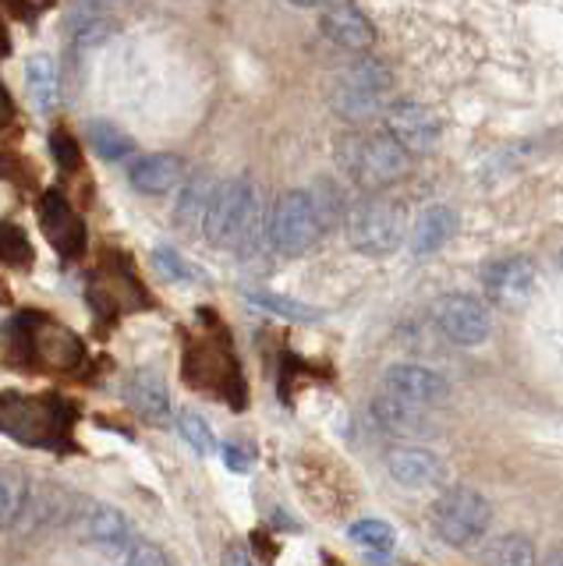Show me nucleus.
I'll return each instance as SVG.
<instances>
[{"instance_id":"obj_27","label":"nucleus","mask_w":563,"mask_h":566,"mask_svg":"<svg viewBox=\"0 0 563 566\" xmlns=\"http://www.w3.org/2000/svg\"><path fill=\"white\" fill-rule=\"evenodd\" d=\"M347 538L355 545H362L365 553H379V548H394V527L386 521L365 517V521H355L347 527Z\"/></svg>"},{"instance_id":"obj_7","label":"nucleus","mask_w":563,"mask_h":566,"mask_svg":"<svg viewBox=\"0 0 563 566\" xmlns=\"http://www.w3.org/2000/svg\"><path fill=\"white\" fill-rule=\"evenodd\" d=\"M432 323L457 347H479L492 333L489 308L471 294H444L432 305Z\"/></svg>"},{"instance_id":"obj_30","label":"nucleus","mask_w":563,"mask_h":566,"mask_svg":"<svg viewBox=\"0 0 563 566\" xmlns=\"http://www.w3.org/2000/svg\"><path fill=\"white\" fill-rule=\"evenodd\" d=\"M50 153H54V159H58V167L61 170H79V164H82V149H79V142H75V135H67L64 128H58L54 135H50Z\"/></svg>"},{"instance_id":"obj_26","label":"nucleus","mask_w":563,"mask_h":566,"mask_svg":"<svg viewBox=\"0 0 563 566\" xmlns=\"http://www.w3.org/2000/svg\"><path fill=\"white\" fill-rule=\"evenodd\" d=\"M32 244L25 238V230L19 223H0V262L11 265V270H29L32 265Z\"/></svg>"},{"instance_id":"obj_22","label":"nucleus","mask_w":563,"mask_h":566,"mask_svg":"<svg viewBox=\"0 0 563 566\" xmlns=\"http://www.w3.org/2000/svg\"><path fill=\"white\" fill-rule=\"evenodd\" d=\"M486 566H539L535 545L524 535H500L482 548Z\"/></svg>"},{"instance_id":"obj_38","label":"nucleus","mask_w":563,"mask_h":566,"mask_svg":"<svg viewBox=\"0 0 563 566\" xmlns=\"http://www.w3.org/2000/svg\"><path fill=\"white\" fill-rule=\"evenodd\" d=\"M107 4H111V0H107Z\"/></svg>"},{"instance_id":"obj_10","label":"nucleus","mask_w":563,"mask_h":566,"mask_svg":"<svg viewBox=\"0 0 563 566\" xmlns=\"http://www.w3.org/2000/svg\"><path fill=\"white\" fill-rule=\"evenodd\" d=\"M383 128H386V135L397 142V146H404L411 156H421V153L436 149V142H439V120H436V114L429 111V106L408 103V99L386 106Z\"/></svg>"},{"instance_id":"obj_2","label":"nucleus","mask_w":563,"mask_h":566,"mask_svg":"<svg viewBox=\"0 0 563 566\" xmlns=\"http://www.w3.org/2000/svg\"><path fill=\"white\" fill-rule=\"evenodd\" d=\"M341 167L368 191H383L397 185L411 170V153L397 146L390 135H347L337 149Z\"/></svg>"},{"instance_id":"obj_13","label":"nucleus","mask_w":563,"mask_h":566,"mask_svg":"<svg viewBox=\"0 0 563 566\" xmlns=\"http://www.w3.org/2000/svg\"><path fill=\"white\" fill-rule=\"evenodd\" d=\"M386 471L404 489H436L447 478L444 460L421 447H394L386 453Z\"/></svg>"},{"instance_id":"obj_29","label":"nucleus","mask_w":563,"mask_h":566,"mask_svg":"<svg viewBox=\"0 0 563 566\" xmlns=\"http://www.w3.org/2000/svg\"><path fill=\"white\" fill-rule=\"evenodd\" d=\"M153 262L160 265V273L170 276V280H185V283L202 280L196 265H188L178 252H174V248H156V252H153Z\"/></svg>"},{"instance_id":"obj_14","label":"nucleus","mask_w":563,"mask_h":566,"mask_svg":"<svg viewBox=\"0 0 563 566\" xmlns=\"http://www.w3.org/2000/svg\"><path fill=\"white\" fill-rule=\"evenodd\" d=\"M368 415L379 424V432L390 439H411L418 432H426V407L400 400L390 389H379L373 403H368Z\"/></svg>"},{"instance_id":"obj_3","label":"nucleus","mask_w":563,"mask_h":566,"mask_svg":"<svg viewBox=\"0 0 563 566\" xmlns=\"http://www.w3.org/2000/svg\"><path fill=\"white\" fill-rule=\"evenodd\" d=\"M323 227H326V220H323L320 206H315V195L284 191L267 217V241L277 255L298 259L323 238Z\"/></svg>"},{"instance_id":"obj_21","label":"nucleus","mask_w":563,"mask_h":566,"mask_svg":"<svg viewBox=\"0 0 563 566\" xmlns=\"http://www.w3.org/2000/svg\"><path fill=\"white\" fill-rule=\"evenodd\" d=\"M37 344V354L46 358L54 368H72L82 358V344L75 340V333H67L64 326H43L32 336Z\"/></svg>"},{"instance_id":"obj_24","label":"nucleus","mask_w":563,"mask_h":566,"mask_svg":"<svg viewBox=\"0 0 563 566\" xmlns=\"http://www.w3.org/2000/svg\"><path fill=\"white\" fill-rule=\"evenodd\" d=\"M249 301L259 308H267L280 318H291V323H320L323 312L320 308H309L302 301L284 297V294H270V291H249Z\"/></svg>"},{"instance_id":"obj_6","label":"nucleus","mask_w":563,"mask_h":566,"mask_svg":"<svg viewBox=\"0 0 563 566\" xmlns=\"http://www.w3.org/2000/svg\"><path fill=\"white\" fill-rule=\"evenodd\" d=\"M386 93H390V71L379 61H355L337 75L330 103L337 117L351 124H365L386 106Z\"/></svg>"},{"instance_id":"obj_11","label":"nucleus","mask_w":563,"mask_h":566,"mask_svg":"<svg viewBox=\"0 0 563 566\" xmlns=\"http://www.w3.org/2000/svg\"><path fill=\"white\" fill-rule=\"evenodd\" d=\"M40 227L61 259H79L85 252V223L61 191H46L40 199Z\"/></svg>"},{"instance_id":"obj_23","label":"nucleus","mask_w":563,"mask_h":566,"mask_svg":"<svg viewBox=\"0 0 563 566\" xmlns=\"http://www.w3.org/2000/svg\"><path fill=\"white\" fill-rule=\"evenodd\" d=\"M29 510V482L19 471L0 468V531L14 527Z\"/></svg>"},{"instance_id":"obj_4","label":"nucleus","mask_w":563,"mask_h":566,"mask_svg":"<svg viewBox=\"0 0 563 566\" xmlns=\"http://www.w3.org/2000/svg\"><path fill=\"white\" fill-rule=\"evenodd\" d=\"M429 524L436 531V538H444L453 548H468L486 538V531L492 524V506L479 489L457 485L439 492L432 500Z\"/></svg>"},{"instance_id":"obj_33","label":"nucleus","mask_w":563,"mask_h":566,"mask_svg":"<svg viewBox=\"0 0 563 566\" xmlns=\"http://www.w3.org/2000/svg\"><path fill=\"white\" fill-rule=\"evenodd\" d=\"M220 566H256V563H252L249 553H244V545H227V553H223Z\"/></svg>"},{"instance_id":"obj_12","label":"nucleus","mask_w":563,"mask_h":566,"mask_svg":"<svg viewBox=\"0 0 563 566\" xmlns=\"http://www.w3.org/2000/svg\"><path fill=\"white\" fill-rule=\"evenodd\" d=\"M383 389H390L394 397L418 403V407H436L450 397V386L439 371L426 368V365H411V361H400L390 365L383 371Z\"/></svg>"},{"instance_id":"obj_36","label":"nucleus","mask_w":563,"mask_h":566,"mask_svg":"<svg viewBox=\"0 0 563 566\" xmlns=\"http://www.w3.org/2000/svg\"><path fill=\"white\" fill-rule=\"evenodd\" d=\"M291 4H298V8H323V4H330V0H291Z\"/></svg>"},{"instance_id":"obj_5","label":"nucleus","mask_w":563,"mask_h":566,"mask_svg":"<svg viewBox=\"0 0 563 566\" xmlns=\"http://www.w3.org/2000/svg\"><path fill=\"white\" fill-rule=\"evenodd\" d=\"M347 238L362 255H390L408 238V212L386 195H373L347 212Z\"/></svg>"},{"instance_id":"obj_37","label":"nucleus","mask_w":563,"mask_h":566,"mask_svg":"<svg viewBox=\"0 0 563 566\" xmlns=\"http://www.w3.org/2000/svg\"><path fill=\"white\" fill-rule=\"evenodd\" d=\"M560 270H563V255H560Z\"/></svg>"},{"instance_id":"obj_8","label":"nucleus","mask_w":563,"mask_h":566,"mask_svg":"<svg viewBox=\"0 0 563 566\" xmlns=\"http://www.w3.org/2000/svg\"><path fill=\"white\" fill-rule=\"evenodd\" d=\"M79 538L85 545L100 548V553L111 556H125L128 548L135 545V527L132 521L111 503H85L79 513Z\"/></svg>"},{"instance_id":"obj_15","label":"nucleus","mask_w":563,"mask_h":566,"mask_svg":"<svg viewBox=\"0 0 563 566\" xmlns=\"http://www.w3.org/2000/svg\"><path fill=\"white\" fill-rule=\"evenodd\" d=\"M320 25H323V32L330 35V43H337V46H344V50H355V53H362V50H368L376 43V29H373V22L355 8V4H330L323 14H320Z\"/></svg>"},{"instance_id":"obj_9","label":"nucleus","mask_w":563,"mask_h":566,"mask_svg":"<svg viewBox=\"0 0 563 566\" xmlns=\"http://www.w3.org/2000/svg\"><path fill=\"white\" fill-rule=\"evenodd\" d=\"M535 280H539L535 262L524 259V255L489 262L482 270V287H486L489 301H497V305H503V308L528 305L535 294Z\"/></svg>"},{"instance_id":"obj_20","label":"nucleus","mask_w":563,"mask_h":566,"mask_svg":"<svg viewBox=\"0 0 563 566\" xmlns=\"http://www.w3.org/2000/svg\"><path fill=\"white\" fill-rule=\"evenodd\" d=\"M25 85L29 96L37 103L40 114H54L61 103V78H58V64L46 57V53H37V57L25 61Z\"/></svg>"},{"instance_id":"obj_16","label":"nucleus","mask_w":563,"mask_h":566,"mask_svg":"<svg viewBox=\"0 0 563 566\" xmlns=\"http://www.w3.org/2000/svg\"><path fill=\"white\" fill-rule=\"evenodd\" d=\"M132 188L143 191V195H167L181 185L185 177V159L174 156V153H149V156H138L132 170Z\"/></svg>"},{"instance_id":"obj_1","label":"nucleus","mask_w":563,"mask_h":566,"mask_svg":"<svg viewBox=\"0 0 563 566\" xmlns=\"http://www.w3.org/2000/svg\"><path fill=\"white\" fill-rule=\"evenodd\" d=\"M259 223H262L259 188L249 181V177H231V181L217 185L202 238L213 248H234V252H244V248L256 244Z\"/></svg>"},{"instance_id":"obj_34","label":"nucleus","mask_w":563,"mask_h":566,"mask_svg":"<svg viewBox=\"0 0 563 566\" xmlns=\"http://www.w3.org/2000/svg\"><path fill=\"white\" fill-rule=\"evenodd\" d=\"M11 120H14V103H11V93L4 88V82H0V128H8Z\"/></svg>"},{"instance_id":"obj_31","label":"nucleus","mask_w":563,"mask_h":566,"mask_svg":"<svg viewBox=\"0 0 563 566\" xmlns=\"http://www.w3.org/2000/svg\"><path fill=\"white\" fill-rule=\"evenodd\" d=\"M121 566H174L170 556L164 553L160 545H153V542H135L128 553H125V563Z\"/></svg>"},{"instance_id":"obj_35","label":"nucleus","mask_w":563,"mask_h":566,"mask_svg":"<svg viewBox=\"0 0 563 566\" xmlns=\"http://www.w3.org/2000/svg\"><path fill=\"white\" fill-rule=\"evenodd\" d=\"M539 566H563V548H553V553L550 556H545Z\"/></svg>"},{"instance_id":"obj_28","label":"nucleus","mask_w":563,"mask_h":566,"mask_svg":"<svg viewBox=\"0 0 563 566\" xmlns=\"http://www.w3.org/2000/svg\"><path fill=\"white\" fill-rule=\"evenodd\" d=\"M178 429H181V436H185L188 447L196 450L199 457L217 453V436H213V429L206 424L202 415H196V411H181V415H178Z\"/></svg>"},{"instance_id":"obj_17","label":"nucleus","mask_w":563,"mask_h":566,"mask_svg":"<svg viewBox=\"0 0 563 566\" xmlns=\"http://www.w3.org/2000/svg\"><path fill=\"white\" fill-rule=\"evenodd\" d=\"M128 403L135 407L138 415H143L146 421L153 424H164L170 418V394H167V382L156 376L153 368H138L132 371L128 379Z\"/></svg>"},{"instance_id":"obj_25","label":"nucleus","mask_w":563,"mask_h":566,"mask_svg":"<svg viewBox=\"0 0 563 566\" xmlns=\"http://www.w3.org/2000/svg\"><path fill=\"white\" fill-rule=\"evenodd\" d=\"M90 146L103 156V159H125L132 149H135V142L117 128V124L111 120H93L90 124Z\"/></svg>"},{"instance_id":"obj_18","label":"nucleus","mask_w":563,"mask_h":566,"mask_svg":"<svg viewBox=\"0 0 563 566\" xmlns=\"http://www.w3.org/2000/svg\"><path fill=\"white\" fill-rule=\"evenodd\" d=\"M453 234H457V212L450 206H429L415 220L408 241H411V252L421 259V255L439 252V248H444Z\"/></svg>"},{"instance_id":"obj_32","label":"nucleus","mask_w":563,"mask_h":566,"mask_svg":"<svg viewBox=\"0 0 563 566\" xmlns=\"http://www.w3.org/2000/svg\"><path fill=\"white\" fill-rule=\"evenodd\" d=\"M223 464L231 468V471H238V474H244L252 468V450H244L241 442H227L223 447Z\"/></svg>"},{"instance_id":"obj_19","label":"nucleus","mask_w":563,"mask_h":566,"mask_svg":"<svg viewBox=\"0 0 563 566\" xmlns=\"http://www.w3.org/2000/svg\"><path fill=\"white\" fill-rule=\"evenodd\" d=\"M213 195H217V181H209L206 174L191 177V181L185 185V191H181L178 206H174V223H178L181 230H188V234H202Z\"/></svg>"}]
</instances>
